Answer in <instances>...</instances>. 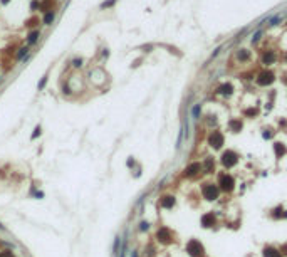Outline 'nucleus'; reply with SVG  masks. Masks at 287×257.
Listing matches in <instances>:
<instances>
[{"mask_svg":"<svg viewBox=\"0 0 287 257\" xmlns=\"http://www.w3.org/2000/svg\"><path fill=\"white\" fill-rule=\"evenodd\" d=\"M217 185H218L220 192L230 193L235 188V178L230 173H227V171H222V173H218V183Z\"/></svg>","mask_w":287,"mask_h":257,"instance_id":"nucleus-1","label":"nucleus"},{"mask_svg":"<svg viewBox=\"0 0 287 257\" xmlns=\"http://www.w3.org/2000/svg\"><path fill=\"white\" fill-rule=\"evenodd\" d=\"M202 195H203V198L205 200H208V202H215L217 198H218V195H220V188H218V185H215V183H203L202 185Z\"/></svg>","mask_w":287,"mask_h":257,"instance_id":"nucleus-2","label":"nucleus"},{"mask_svg":"<svg viewBox=\"0 0 287 257\" xmlns=\"http://www.w3.org/2000/svg\"><path fill=\"white\" fill-rule=\"evenodd\" d=\"M186 252L190 257H203L205 256V247L198 239H191L186 244Z\"/></svg>","mask_w":287,"mask_h":257,"instance_id":"nucleus-3","label":"nucleus"},{"mask_svg":"<svg viewBox=\"0 0 287 257\" xmlns=\"http://www.w3.org/2000/svg\"><path fill=\"white\" fill-rule=\"evenodd\" d=\"M220 163L223 165L225 168H233L238 163V155L235 153L233 150H225L220 156Z\"/></svg>","mask_w":287,"mask_h":257,"instance_id":"nucleus-4","label":"nucleus"},{"mask_svg":"<svg viewBox=\"0 0 287 257\" xmlns=\"http://www.w3.org/2000/svg\"><path fill=\"white\" fill-rule=\"evenodd\" d=\"M207 141H208V145H210L213 150H220V148L223 146V143H225V138H223V134L220 133L218 129H215V131H212V133L208 134Z\"/></svg>","mask_w":287,"mask_h":257,"instance_id":"nucleus-5","label":"nucleus"},{"mask_svg":"<svg viewBox=\"0 0 287 257\" xmlns=\"http://www.w3.org/2000/svg\"><path fill=\"white\" fill-rule=\"evenodd\" d=\"M173 232L170 230L168 227H160L158 229V232H156V240L160 242V244H163V245H168V244H171L173 242Z\"/></svg>","mask_w":287,"mask_h":257,"instance_id":"nucleus-6","label":"nucleus"},{"mask_svg":"<svg viewBox=\"0 0 287 257\" xmlns=\"http://www.w3.org/2000/svg\"><path fill=\"white\" fill-rule=\"evenodd\" d=\"M274 79H275L274 72L265 69V71H260V74L257 76V84L259 86H270L274 82Z\"/></svg>","mask_w":287,"mask_h":257,"instance_id":"nucleus-7","label":"nucleus"},{"mask_svg":"<svg viewBox=\"0 0 287 257\" xmlns=\"http://www.w3.org/2000/svg\"><path fill=\"white\" fill-rule=\"evenodd\" d=\"M200 222H202V227L212 229V227H215V225H217V215L213 214V212H207V214L202 215Z\"/></svg>","mask_w":287,"mask_h":257,"instance_id":"nucleus-8","label":"nucleus"},{"mask_svg":"<svg viewBox=\"0 0 287 257\" xmlns=\"http://www.w3.org/2000/svg\"><path fill=\"white\" fill-rule=\"evenodd\" d=\"M200 173H203L202 163H190V165L185 168V176H188V178H197Z\"/></svg>","mask_w":287,"mask_h":257,"instance_id":"nucleus-9","label":"nucleus"},{"mask_svg":"<svg viewBox=\"0 0 287 257\" xmlns=\"http://www.w3.org/2000/svg\"><path fill=\"white\" fill-rule=\"evenodd\" d=\"M175 203H176V198L173 197V195H161L160 198V207L165 210H171L175 207Z\"/></svg>","mask_w":287,"mask_h":257,"instance_id":"nucleus-10","label":"nucleus"},{"mask_svg":"<svg viewBox=\"0 0 287 257\" xmlns=\"http://www.w3.org/2000/svg\"><path fill=\"white\" fill-rule=\"evenodd\" d=\"M202 171L203 173H213L215 171V158L213 156H207L202 163Z\"/></svg>","mask_w":287,"mask_h":257,"instance_id":"nucleus-11","label":"nucleus"},{"mask_svg":"<svg viewBox=\"0 0 287 257\" xmlns=\"http://www.w3.org/2000/svg\"><path fill=\"white\" fill-rule=\"evenodd\" d=\"M262 257H284V256L277 247H274V245H265L264 250H262Z\"/></svg>","mask_w":287,"mask_h":257,"instance_id":"nucleus-12","label":"nucleus"},{"mask_svg":"<svg viewBox=\"0 0 287 257\" xmlns=\"http://www.w3.org/2000/svg\"><path fill=\"white\" fill-rule=\"evenodd\" d=\"M217 94L220 96H230L233 94V86L230 82H222V84L217 87Z\"/></svg>","mask_w":287,"mask_h":257,"instance_id":"nucleus-13","label":"nucleus"},{"mask_svg":"<svg viewBox=\"0 0 287 257\" xmlns=\"http://www.w3.org/2000/svg\"><path fill=\"white\" fill-rule=\"evenodd\" d=\"M270 217H272V219H275V220L287 219V210L284 208L282 205H279V207H275V208L270 210Z\"/></svg>","mask_w":287,"mask_h":257,"instance_id":"nucleus-14","label":"nucleus"},{"mask_svg":"<svg viewBox=\"0 0 287 257\" xmlns=\"http://www.w3.org/2000/svg\"><path fill=\"white\" fill-rule=\"evenodd\" d=\"M121 245H123V237L121 235H116V237H114V242H113V257H119Z\"/></svg>","mask_w":287,"mask_h":257,"instance_id":"nucleus-15","label":"nucleus"},{"mask_svg":"<svg viewBox=\"0 0 287 257\" xmlns=\"http://www.w3.org/2000/svg\"><path fill=\"white\" fill-rule=\"evenodd\" d=\"M274 153H275V158L280 160L284 155L287 153V148L284 146V143H274Z\"/></svg>","mask_w":287,"mask_h":257,"instance_id":"nucleus-16","label":"nucleus"},{"mask_svg":"<svg viewBox=\"0 0 287 257\" xmlns=\"http://www.w3.org/2000/svg\"><path fill=\"white\" fill-rule=\"evenodd\" d=\"M274 61H275V56H274V52L272 51H267L264 56H262V62L265 66H270V64H274Z\"/></svg>","mask_w":287,"mask_h":257,"instance_id":"nucleus-17","label":"nucleus"},{"mask_svg":"<svg viewBox=\"0 0 287 257\" xmlns=\"http://www.w3.org/2000/svg\"><path fill=\"white\" fill-rule=\"evenodd\" d=\"M242 128H244V123L240 120H232L230 121V129H232V133H240Z\"/></svg>","mask_w":287,"mask_h":257,"instance_id":"nucleus-18","label":"nucleus"},{"mask_svg":"<svg viewBox=\"0 0 287 257\" xmlns=\"http://www.w3.org/2000/svg\"><path fill=\"white\" fill-rule=\"evenodd\" d=\"M119 257H128V230L123 237V245H121V250H119Z\"/></svg>","mask_w":287,"mask_h":257,"instance_id":"nucleus-19","label":"nucleus"},{"mask_svg":"<svg viewBox=\"0 0 287 257\" xmlns=\"http://www.w3.org/2000/svg\"><path fill=\"white\" fill-rule=\"evenodd\" d=\"M39 37H40V30H34V32H30L29 37H27V42H29V46H34V44L39 40Z\"/></svg>","mask_w":287,"mask_h":257,"instance_id":"nucleus-20","label":"nucleus"},{"mask_svg":"<svg viewBox=\"0 0 287 257\" xmlns=\"http://www.w3.org/2000/svg\"><path fill=\"white\" fill-rule=\"evenodd\" d=\"M27 56H29V47H20V49H19V52L15 54V57H17L19 61H24Z\"/></svg>","mask_w":287,"mask_h":257,"instance_id":"nucleus-21","label":"nucleus"},{"mask_svg":"<svg viewBox=\"0 0 287 257\" xmlns=\"http://www.w3.org/2000/svg\"><path fill=\"white\" fill-rule=\"evenodd\" d=\"M237 59L242 61V62L247 61V59H249V51H247V49H240V51L237 52Z\"/></svg>","mask_w":287,"mask_h":257,"instance_id":"nucleus-22","label":"nucleus"},{"mask_svg":"<svg viewBox=\"0 0 287 257\" xmlns=\"http://www.w3.org/2000/svg\"><path fill=\"white\" fill-rule=\"evenodd\" d=\"M54 19H55V13L54 12H47L46 17H44V24H46V25H52Z\"/></svg>","mask_w":287,"mask_h":257,"instance_id":"nucleus-23","label":"nucleus"},{"mask_svg":"<svg viewBox=\"0 0 287 257\" xmlns=\"http://www.w3.org/2000/svg\"><path fill=\"white\" fill-rule=\"evenodd\" d=\"M138 230L139 232H148L149 230V222H146V220H141L138 225Z\"/></svg>","mask_w":287,"mask_h":257,"instance_id":"nucleus-24","label":"nucleus"},{"mask_svg":"<svg viewBox=\"0 0 287 257\" xmlns=\"http://www.w3.org/2000/svg\"><path fill=\"white\" fill-rule=\"evenodd\" d=\"M40 133H42V128H40V124H39V126H35V128H34V133L30 134V140H32V141L37 140V136H40Z\"/></svg>","mask_w":287,"mask_h":257,"instance_id":"nucleus-25","label":"nucleus"},{"mask_svg":"<svg viewBox=\"0 0 287 257\" xmlns=\"http://www.w3.org/2000/svg\"><path fill=\"white\" fill-rule=\"evenodd\" d=\"M191 116H193V120H198V116H200V104H195V106L191 108Z\"/></svg>","mask_w":287,"mask_h":257,"instance_id":"nucleus-26","label":"nucleus"},{"mask_svg":"<svg viewBox=\"0 0 287 257\" xmlns=\"http://www.w3.org/2000/svg\"><path fill=\"white\" fill-rule=\"evenodd\" d=\"M46 84H47V76H44L40 81H39V84H37V89L39 91H42L44 87H46Z\"/></svg>","mask_w":287,"mask_h":257,"instance_id":"nucleus-27","label":"nucleus"},{"mask_svg":"<svg viewBox=\"0 0 287 257\" xmlns=\"http://www.w3.org/2000/svg\"><path fill=\"white\" fill-rule=\"evenodd\" d=\"M30 195H32L34 198H44V192H37L35 188L30 190Z\"/></svg>","mask_w":287,"mask_h":257,"instance_id":"nucleus-28","label":"nucleus"},{"mask_svg":"<svg viewBox=\"0 0 287 257\" xmlns=\"http://www.w3.org/2000/svg\"><path fill=\"white\" fill-rule=\"evenodd\" d=\"M146 252H148V254H146V257H153V256H155V252H156V249L149 244L148 247H146Z\"/></svg>","mask_w":287,"mask_h":257,"instance_id":"nucleus-29","label":"nucleus"},{"mask_svg":"<svg viewBox=\"0 0 287 257\" xmlns=\"http://www.w3.org/2000/svg\"><path fill=\"white\" fill-rule=\"evenodd\" d=\"M114 4H116V0H106V2H102V4H101V9H108V7H113Z\"/></svg>","mask_w":287,"mask_h":257,"instance_id":"nucleus-30","label":"nucleus"},{"mask_svg":"<svg viewBox=\"0 0 287 257\" xmlns=\"http://www.w3.org/2000/svg\"><path fill=\"white\" fill-rule=\"evenodd\" d=\"M135 165H136V161H135V158H133V156L126 160V167H128V168H133Z\"/></svg>","mask_w":287,"mask_h":257,"instance_id":"nucleus-31","label":"nucleus"},{"mask_svg":"<svg viewBox=\"0 0 287 257\" xmlns=\"http://www.w3.org/2000/svg\"><path fill=\"white\" fill-rule=\"evenodd\" d=\"M81 66H82V59H74L72 61V67H81Z\"/></svg>","mask_w":287,"mask_h":257,"instance_id":"nucleus-32","label":"nucleus"},{"mask_svg":"<svg viewBox=\"0 0 287 257\" xmlns=\"http://www.w3.org/2000/svg\"><path fill=\"white\" fill-rule=\"evenodd\" d=\"M0 244L5 245V247H9V249H15V244H12V242H7V240H2Z\"/></svg>","mask_w":287,"mask_h":257,"instance_id":"nucleus-33","label":"nucleus"},{"mask_svg":"<svg viewBox=\"0 0 287 257\" xmlns=\"http://www.w3.org/2000/svg\"><path fill=\"white\" fill-rule=\"evenodd\" d=\"M260 37H262V32H255V35H253V39H252V44H257Z\"/></svg>","mask_w":287,"mask_h":257,"instance_id":"nucleus-34","label":"nucleus"},{"mask_svg":"<svg viewBox=\"0 0 287 257\" xmlns=\"http://www.w3.org/2000/svg\"><path fill=\"white\" fill-rule=\"evenodd\" d=\"M4 257H15V256H13V252H12V249H5V250H4Z\"/></svg>","mask_w":287,"mask_h":257,"instance_id":"nucleus-35","label":"nucleus"},{"mask_svg":"<svg viewBox=\"0 0 287 257\" xmlns=\"http://www.w3.org/2000/svg\"><path fill=\"white\" fill-rule=\"evenodd\" d=\"M62 93H64V94H72V89H71V87H69L67 84H66V86H64V87H62Z\"/></svg>","mask_w":287,"mask_h":257,"instance_id":"nucleus-36","label":"nucleus"},{"mask_svg":"<svg viewBox=\"0 0 287 257\" xmlns=\"http://www.w3.org/2000/svg\"><path fill=\"white\" fill-rule=\"evenodd\" d=\"M279 20H280V15H275V17H272V19H270V25H275Z\"/></svg>","mask_w":287,"mask_h":257,"instance_id":"nucleus-37","label":"nucleus"},{"mask_svg":"<svg viewBox=\"0 0 287 257\" xmlns=\"http://www.w3.org/2000/svg\"><path fill=\"white\" fill-rule=\"evenodd\" d=\"M245 114H247V116H255V114H257V111H255V109H249Z\"/></svg>","mask_w":287,"mask_h":257,"instance_id":"nucleus-38","label":"nucleus"},{"mask_svg":"<svg viewBox=\"0 0 287 257\" xmlns=\"http://www.w3.org/2000/svg\"><path fill=\"white\" fill-rule=\"evenodd\" d=\"M131 257H139V250H138V249L131 250Z\"/></svg>","mask_w":287,"mask_h":257,"instance_id":"nucleus-39","label":"nucleus"},{"mask_svg":"<svg viewBox=\"0 0 287 257\" xmlns=\"http://www.w3.org/2000/svg\"><path fill=\"white\" fill-rule=\"evenodd\" d=\"M280 252H282V256H287V244H284V245H282Z\"/></svg>","mask_w":287,"mask_h":257,"instance_id":"nucleus-40","label":"nucleus"},{"mask_svg":"<svg viewBox=\"0 0 287 257\" xmlns=\"http://www.w3.org/2000/svg\"><path fill=\"white\" fill-rule=\"evenodd\" d=\"M264 138H265V140H270V138H272V133H269V131H265V133H264Z\"/></svg>","mask_w":287,"mask_h":257,"instance_id":"nucleus-41","label":"nucleus"},{"mask_svg":"<svg viewBox=\"0 0 287 257\" xmlns=\"http://www.w3.org/2000/svg\"><path fill=\"white\" fill-rule=\"evenodd\" d=\"M109 56V51H108V49H104V51H102V57H108Z\"/></svg>","mask_w":287,"mask_h":257,"instance_id":"nucleus-42","label":"nucleus"},{"mask_svg":"<svg viewBox=\"0 0 287 257\" xmlns=\"http://www.w3.org/2000/svg\"><path fill=\"white\" fill-rule=\"evenodd\" d=\"M37 2H32V4H30V9H37Z\"/></svg>","mask_w":287,"mask_h":257,"instance_id":"nucleus-43","label":"nucleus"},{"mask_svg":"<svg viewBox=\"0 0 287 257\" xmlns=\"http://www.w3.org/2000/svg\"><path fill=\"white\" fill-rule=\"evenodd\" d=\"M0 230H4V232H5V230H7V229H5L4 225H2V223H0Z\"/></svg>","mask_w":287,"mask_h":257,"instance_id":"nucleus-44","label":"nucleus"},{"mask_svg":"<svg viewBox=\"0 0 287 257\" xmlns=\"http://www.w3.org/2000/svg\"><path fill=\"white\" fill-rule=\"evenodd\" d=\"M0 257H4V250H0Z\"/></svg>","mask_w":287,"mask_h":257,"instance_id":"nucleus-45","label":"nucleus"},{"mask_svg":"<svg viewBox=\"0 0 287 257\" xmlns=\"http://www.w3.org/2000/svg\"><path fill=\"white\" fill-rule=\"evenodd\" d=\"M7 2H9V0H2V4H7Z\"/></svg>","mask_w":287,"mask_h":257,"instance_id":"nucleus-46","label":"nucleus"},{"mask_svg":"<svg viewBox=\"0 0 287 257\" xmlns=\"http://www.w3.org/2000/svg\"><path fill=\"white\" fill-rule=\"evenodd\" d=\"M0 82H2V76H0Z\"/></svg>","mask_w":287,"mask_h":257,"instance_id":"nucleus-47","label":"nucleus"}]
</instances>
